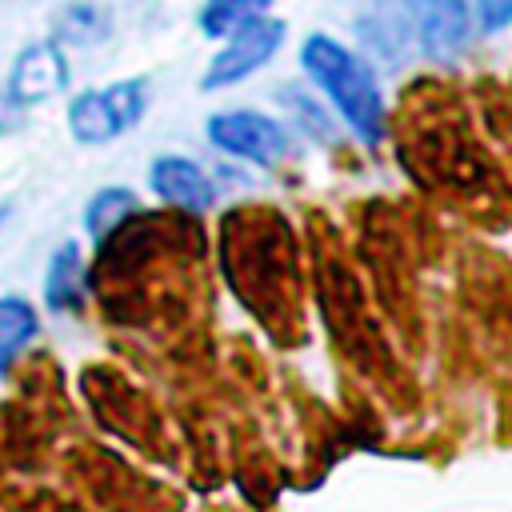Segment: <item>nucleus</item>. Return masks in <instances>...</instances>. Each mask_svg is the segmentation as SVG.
I'll return each mask as SVG.
<instances>
[{"label": "nucleus", "mask_w": 512, "mask_h": 512, "mask_svg": "<svg viewBox=\"0 0 512 512\" xmlns=\"http://www.w3.org/2000/svg\"><path fill=\"white\" fill-rule=\"evenodd\" d=\"M224 268L236 284V296L264 320L276 324L292 312L296 300V248L280 216L232 212L224 220Z\"/></svg>", "instance_id": "f257e3e1"}, {"label": "nucleus", "mask_w": 512, "mask_h": 512, "mask_svg": "<svg viewBox=\"0 0 512 512\" xmlns=\"http://www.w3.org/2000/svg\"><path fill=\"white\" fill-rule=\"evenodd\" d=\"M300 60H304V72L328 92L336 112L352 124V132L364 136L368 144H376L384 132V104H380V88H376L368 64L324 32H312L304 40Z\"/></svg>", "instance_id": "f03ea898"}, {"label": "nucleus", "mask_w": 512, "mask_h": 512, "mask_svg": "<svg viewBox=\"0 0 512 512\" xmlns=\"http://www.w3.org/2000/svg\"><path fill=\"white\" fill-rule=\"evenodd\" d=\"M148 108L144 80H116L108 88H88L68 104V128L80 144H104L124 136Z\"/></svg>", "instance_id": "7ed1b4c3"}, {"label": "nucleus", "mask_w": 512, "mask_h": 512, "mask_svg": "<svg viewBox=\"0 0 512 512\" xmlns=\"http://www.w3.org/2000/svg\"><path fill=\"white\" fill-rule=\"evenodd\" d=\"M388 32L416 40L428 56H452L468 36L464 0H392Z\"/></svg>", "instance_id": "20e7f679"}, {"label": "nucleus", "mask_w": 512, "mask_h": 512, "mask_svg": "<svg viewBox=\"0 0 512 512\" xmlns=\"http://www.w3.org/2000/svg\"><path fill=\"white\" fill-rule=\"evenodd\" d=\"M280 44H284V20H264V16L244 20L240 28L228 32V44L216 52L208 72L200 76V88H224L252 76L260 64H268V56Z\"/></svg>", "instance_id": "39448f33"}, {"label": "nucleus", "mask_w": 512, "mask_h": 512, "mask_svg": "<svg viewBox=\"0 0 512 512\" xmlns=\"http://www.w3.org/2000/svg\"><path fill=\"white\" fill-rule=\"evenodd\" d=\"M208 136L216 148H224L228 156L252 160V164H276L288 152V136L276 120L260 116V112H216L208 120Z\"/></svg>", "instance_id": "423d86ee"}, {"label": "nucleus", "mask_w": 512, "mask_h": 512, "mask_svg": "<svg viewBox=\"0 0 512 512\" xmlns=\"http://www.w3.org/2000/svg\"><path fill=\"white\" fill-rule=\"evenodd\" d=\"M68 84V60L60 52L56 40H40V44H28L12 72H8V104L12 108H28V104H40L56 92H64Z\"/></svg>", "instance_id": "0eeeda50"}, {"label": "nucleus", "mask_w": 512, "mask_h": 512, "mask_svg": "<svg viewBox=\"0 0 512 512\" xmlns=\"http://www.w3.org/2000/svg\"><path fill=\"white\" fill-rule=\"evenodd\" d=\"M152 192H160L168 204L188 208V212H204L216 196L212 180L204 176V168L188 156H156L152 164Z\"/></svg>", "instance_id": "6e6552de"}, {"label": "nucleus", "mask_w": 512, "mask_h": 512, "mask_svg": "<svg viewBox=\"0 0 512 512\" xmlns=\"http://www.w3.org/2000/svg\"><path fill=\"white\" fill-rule=\"evenodd\" d=\"M80 288H84V264H80V248L68 240L56 248L48 276H44V296L52 312H76L80 308Z\"/></svg>", "instance_id": "1a4fd4ad"}, {"label": "nucleus", "mask_w": 512, "mask_h": 512, "mask_svg": "<svg viewBox=\"0 0 512 512\" xmlns=\"http://www.w3.org/2000/svg\"><path fill=\"white\" fill-rule=\"evenodd\" d=\"M108 28H112L108 12L88 0H76L56 12V40H68V44H96L108 36Z\"/></svg>", "instance_id": "9d476101"}, {"label": "nucleus", "mask_w": 512, "mask_h": 512, "mask_svg": "<svg viewBox=\"0 0 512 512\" xmlns=\"http://www.w3.org/2000/svg\"><path fill=\"white\" fill-rule=\"evenodd\" d=\"M36 336V312L20 296H0V368Z\"/></svg>", "instance_id": "9b49d317"}, {"label": "nucleus", "mask_w": 512, "mask_h": 512, "mask_svg": "<svg viewBox=\"0 0 512 512\" xmlns=\"http://www.w3.org/2000/svg\"><path fill=\"white\" fill-rule=\"evenodd\" d=\"M136 212V196L128 192V188H100L96 196H92V204H88V212H84V224H88V232L96 236V240H104L124 216H132Z\"/></svg>", "instance_id": "f8f14e48"}, {"label": "nucleus", "mask_w": 512, "mask_h": 512, "mask_svg": "<svg viewBox=\"0 0 512 512\" xmlns=\"http://www.w3.org/2000/svg\"><path fill=\"white\" fill-rule=\"evenodd\" d=\"M272 0H204L200 8V28L204 36H228L232 28H240L244 20L260 16Z\"/></svg>", "instance_id": "ddd939ff"}, {"label": "nucleus", "mask_w": 512, "mask_h": 512, "mask_svg": "<svg viewBox=\"0 0 512 512\" xmlns=\"http://www.w3.org/2000/svg\"><path fill=\"white\" fill-rule=\"evenodd\" d=\"M476 12L484 32H500L512 24V0H476Z\"/></svg>", "instance_id": "4468645a"}, {"label": "nucleus", "mask_w": 512, "mask_h": 512, "mask_svg": "<svg viewBox=\"0 0 512 512\" xmlns=\"http://www.w3.org/2000/svg\"><path fill=\"white\" fill-rule=\"evenodd\" d=\"M4 100H8V96H4ZM4 100H0V108H4ZM4 128H8V116H0V132H4Z\"/></svg>", "instance_id": "2eb2a0df"}, {"label": "nucleus", "mask_w": 512, "mask_h": 512, "mask_svg": "<svg viewBox=\"0 0 512 512\" xmlns=\"http://www.w3.org/2000/svg\"><path fill=\"white\" fill-rule=\"evenodd\" d=\"M4 216H8V208H0V220H4Z\"/></svg>", "instance_id": "dca6fc26"}]
</instances>
